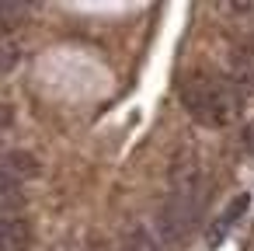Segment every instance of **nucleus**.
Returning <instances> with one entry per match:
<instances>
[{"label":"nucleus","mask_w":254,"mask_h":251,"mask_svg":"<svg viewBox=\"0 0 254 251\" xmlns=\"http://www.w3.org/2000/svg\"><path fill=\"white\" fill-rule=\"evenodd\" d=\"M32 223L21 216H0V251H28L32 248Z\"/></svg>","instance_id":"nucleus-3"},{"label":"nucleus","mask_w":254,"mask_h":251,"mask_svg":"<svg viewBox=\"0 0 254 251\" xmlns=\"http://www.w3.org/2000/svg\"><path fill=\"white\" fill-rule=\"evenodd\" d=\"M126 251H160V248H157V241L146 227H132L129 237H126Z\"/></svg>","instance_id":"nucleus-8"},{"label":"nucleus","mask_w":254,"mask_h":251,"mask_svg":"<svg viewBox=\"0 0 254 251\" xmlns=\"http://www.w3.org/2000/svg\"><path fill=\"white\" fill-rule=\"evenodd\" d=\"M247 206H251V195L244 192V195H237V199H233V202H230V206L216 216V223L209 227V244H212V248L226 241V234H230V230H233V223L247 213Z\"/></svg>","instance_id":"nucleus-4"},{"label":"nucleus","mask_w":254,"mask_h":251,"mask_svg":"<svg viewBox=\"0 0 254 251\" xmlns=\"http://www.w3.org/2000/svg\"><path fill=\"white\" fill-rule=\"evenodd\" d=\"M21 206H25V181L0 171V216H7V213H14Z\"/></svg>","instance_id":"nucleus-6"},{"label":"nucleus","mask_w":254,"mask_h":251,"mask_svg":"<svg viewBox=\"0 0 254 251\" xmlns=\"http://www.w3.org/2000/svg\"><path fill=\"white\" fill-rule=\"evenodd\" d=\"M14 122V108L11 105H4V101H0V129H7Z\"/></svg>","instance_id":"nucleus-10"},{"label":"nucleus","mask_w":254,"mask_h":251,"mask_svg":"<svg viewBox=\"0 0 254 251\" xmlns=\"http://www.w3.org/2000/svg\"><path fill=\"white\" fill-rule=\"evenodd\" d=\"M18 60H21V49H18L14 42H0V77L11 74V70L18 67Z\"/></svg>","instance_id":"nucleus-9"},{"label":"nucleus","mask_w":254,"mask_h":251,"mask_svg":"<svg viewBox=\"0 0 254 251\" xmlns=\"http://www.w3.org/2000/svg\"><path fill=\"white\" fill-rule=\"evenodd\" d=\"M0 171L18 178V181H28V178H39L42 174V164L35 161V154L28 150H14V154H4L0 157Z\"/></svg>","instance_id":"nucleus-5"},{"label":"nucleus","mask_w":254,"mask_h":251,"mask_svg":"<svg viewBox=\"0 0 254 251\" xmlns=\"http://www.w3.org/2000/svg\"><path fill=\"white\" fill-rule=\"evenodd\" d=\"M178 98H181V108L198 126H209V129L230 126L237 108H240L237 87L226 77H216V74H205V70H188L178 81Z\"/></svg>","instance_id":"nucleus-1"},{"label":"nucleus","mask_w":254,"mask_h":251,"mask_svg":"<svg viewBox=\"0 0 254 251\" xmlns=\"http://www.w3.org/2000/svg\"><path fill=\"white\" fill-rule=\"evenodd\" d=\"M25 14H28V4H0V42H7V35L25 21Z\"/></svg>","instance_id":"nucleus-7"},{"label":"nucleus","mask_w":254,"mask_h":251,"mask_svg":"<svg viewBox=\"0 0 254 251\" xmlns=\"http://www.w3.org/2000/svg\"><path fill=\"white\" fill-rule=\"evenodd\" d=\"M202 174L195 164H185V167H174L171 174V192L160 206V216H157V230H160V241L167 244H185V237L191 234L195 220H198V206H202Z\"/></svg>","instance_id":"nucleus-2"}]
</instances>
